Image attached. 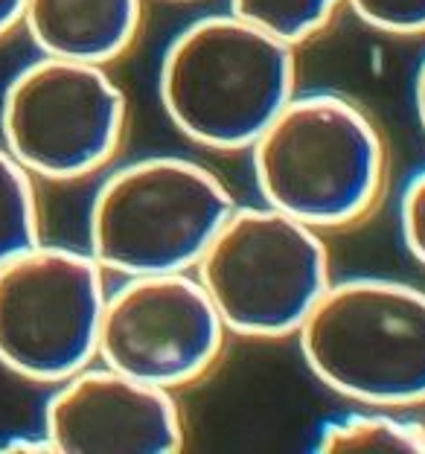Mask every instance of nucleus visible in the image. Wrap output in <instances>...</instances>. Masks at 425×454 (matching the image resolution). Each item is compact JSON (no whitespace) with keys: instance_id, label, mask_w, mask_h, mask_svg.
Instances as JSON below:
<instances>
[{"instance_id":"17","label":"nucleus","mask_w":425,"mask_h":454,"mask_svg":"<svg viewBox=\"0 0 425 454\" xmlns=\"http://www.w3.org/2000/svg\"><path fill=\"white\" fill-rule=\"evenodd\" d=\"M413 111H417V122L425 137V56L420 61L417 74H413Z\"/></svg>"},{"instance_id":"7","label":"nucleus","mask_w":425,"mask_h":454,"mask_svg":"<svg viewBox=\"0 0 425 454\" xmlns=\"http://www.w3.org/2000/svg\"><path fill=\"white\" fill-rule=\"evenodd\" d=\"M108 283L93 256L41 239L0 265V367L53 387L97 361Z\"/></svg>"},{"instance_id":"14","label":"nucleus","mask_w":425,"mask_h":454,"mask_svg":"<svg viewBox=\"0 0 425 454\" xmlns=\"http://www.w3.org/2000/svg\"><path fill=\"white\" fill-rule=\"evenodd\" d=\"M344 6L382 35H425V0H344Z\"/></svg>"},{"instance_id":"1","label":"nucleus","mask_w":425,"mask_h":454,"mask_svg":"<svg viewBox=\"0 0 425 454\" xmlns=\"http://www.w3.org/2000/svg\"><path fill=\"white\" fill-rule=\"evenodd\" d=\"M248 154L263 204L320 233L365 222L385 195V134L335 90L295 94Z\"/></svg>"},{"instance_id":"15","label":"nucleus","mask_w":425,"mask_h":454,"mask_svg":"<svg viewBox=\"0 0 425 454\" xmlns=\"http://www.w3.org/2000/svg\"><path fill=\"white\" fill-rule=\"evenodd\" d=\"M399 233L413 262L425 268V167L411 175L399 195Z\"/></svg>"},{"instance_id":"2","label":"nucleus","mask_w":425,"mask_h":454,"mask_svg":"<svg viewBox=\"0 0 425 454\" xmlns=\"http://www.w3.org/2000/svg\"><path fill=\"white\" fill-rule=\"evenodd\" d=\"M295 50L231 12L195 18L161 56V108L195 146L248 152L297 94Z\"/></svg>"},{"instance_id":"13","label":"nucleus","mask_w":425,"mask_h":454,"mask_svg":"<svg viewBox=\"0 0 425 454\" xmlns=\"http://www.w3.org/2000/svg\"><path fill=\"white\" fill-rule=\"evenodd\" d=\"M344 0H227V12L251 27L300 47L333 24Z\"/></svg>"},{"instance_id":"4","label":"nucleus","mask_w":425,"mask_h":454,"mask_svg":"<svg viewBox=\"0 0 425 454\" xmlns=\"http://www.w3.org/2000/svg\"><path fill=\"white\" fill-rule=\"evenodd\" d=\"M236 207L227 184L184 154L108 167L88 207V254L106 274L193 271Z\"/></svg>"},{"instance_id":"8","label":"nucleus","mask_w":425,"mask_h":454,"mask_svg":"<svg viewBox=\"0 0 425 454\" xmlns=\"http://www.w3.org/2000/svg\"><path fill=\"white\" fill-rule=\"evenodd\" d=\"M227 335L193 271L120 277L102 309L97 361L178 394L213 373Z\"/></svg>"},{"instance_id":"3","label":"nucleus","mask_w":425,"mask_h":454,"mask_svg":"<svg viewBox=\"0 0 425 454\" xmlns=\"http://www.w3.org/2000/svg\"><path fill=\"white\" fill-rule=\"evenodd\" d=\"M295 338L309 373L352 405H425V288L393 277L333 280Z\"/></svg>"},{"instance_id":"12","label":"nucleus","mask_w":425,"mask_h":454,"mask_svg":"<svg viewBox=\"0 0 425 454\" xmlns=\"http://www.w3.org/2000/svg\"><path fill=\"white\" fill-rule=\"evenodd\" d=\"M41 227L38 181L0 143V265L44 239Z\"/></svg>"},{"instance_id":"5","label":"nucleus","mask_w":425,"mask_h":454,"mask_svg":"<svg viewBox=\"0 0 425 454\" xmlns=\"http://www.w3.org/2000/svg\"><path fill=\"white\" fill-rule=\"evenodd\" d=\"M193 274L231 335L251 340L295 338L333 283L324 233L268 204L227 213Z\"/></svg>"},{"instance_id":"10","label":"nucleus","mask_w":425,"mask_h":454,"mask_svg":"<svg viewBox=\"0 0 425 454\" xmlns=\"http://www.w3.org/2000/svg\"><path fill=\"white\" fill-rule=\"evenodd\" d=\"M146 0H27L20 29L38 56L111 67L138 44Z\"/></svg>"},{"instance_id":"6","label":"nucleus","mask_w":425,"mask_h":454,"mask_svg":"<svg viewBox=\"0 0 425 454\" xmlns=\"http://www.w3.org/2000/svg\"><path fill=\"white\" fill-rule=\"evenodd\" d=\"M129 131V99L108 67L38 56L0 94V143L41 184L106 172Z\"/></svg>"},{"instance_id":"11","label":"nucleus","mask_w":425,"mask_h":454,"mask_svg":"<svg viewBox=\"0 0 425 454\" xmlns=\"http://www.w3.org/2000/svg\"><path fill=\"white\" fill-rule=\"evenodd\" d=\"M315 451H402L425 454V422L405 408L356 405L347 414H335L318 428Z\"/></svg>"},{"instance_id":"9","label":"nucleus","mask_w":425,"mask_h":454,"mask_svg":"<svg viewBox=\"0 0 425 454\" xmlns=\"http://www.w3.org/2000/svg\"><path fill=\"white\" fill-rule=\"evenodd\" d=\"M41 437L53 454H175L186 426L172 390L91 361L50 387Z\"/></svg>"},{"instance_id":"16","label":"nucleus","mask_w":425,"mask_h":454,"mask_svg":"<svg viewBox=\"0 0 425 454\" xmlns=\"http://www.w3.org/2000/svg\"><path fill=\"white\" fill-rule=\"evenodd\" d=\"M24 6L27 0H0V41L15 35L24 20Z\"/></svg>"}]
</instances>
